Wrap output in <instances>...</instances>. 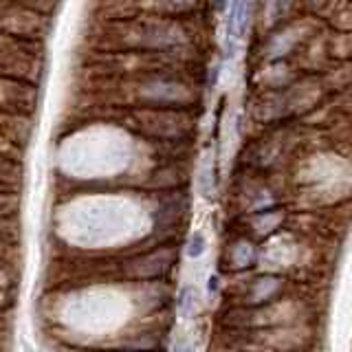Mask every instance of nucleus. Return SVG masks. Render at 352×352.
<instances>
[{"label":"nucleus","instance_id":"obj_4","mask_svg":"<svg viewBox=\"0 0 352 352\" xmlns=\"http://www.w3.org/2000/svg\"><path fill=\"white\" fill-rule=\"evenodd\" d=\"M205 251H207V238H205V234H201V231H196V234L190 238V242H187V256L201 258Z\"/></svg>","mask_w":352,"mask_h":352},{"label":"nucleus","instance_id":"obj_7","mask_svg":"<svg viewBox=\"0 0 352 352\" xmlns=\"http://www.w3.org/2000/svg\"><path fill=\"white\" fill-rule=\"evenodd\" d=\"M282 11H286V0H271V5L267 9V16L271 20H278L282 16Z\"/></svg>","mask_w":352,"mask_h":352},{"label":"nucleus","instance_id":"obj_1","mask_svg":"<svg viewBox=\"0 0 352 352\" xmlns=\"http://www.w3.org/2000/svg\"><path fill=\"white\" fill-rule=\"evenodd\" d=\"M249 9L251 0H229V14H227V31L231 40H240L249 27Z\"/></svg>","mask_w":352,"mask_h":352},{"label":"nucleus","instance_id":"obj_3","mask_svg":"<svg viewBox=\"0 0 352 352\" xmlns=\"http://www.w3.org/2000/svg\"><path fill=\"white\" fill-rule=\"evenodd\" d=\"M280 280L275 278H262L256 282V286H253V295H251V302H264L267 297L278 289Z\"/></svg>","mask_w":352,"mask_h":352},{"label":"nucleus","instance_id":"obj_6","mask_svg":"<svg viewBox=\"0 0 352 352\" xmlns=\"http://www.w3.org/2000/svg\"><path fill=\"white\" fill-rule=\"evenodd\" d=\"M253 258V249L247 245V242H240L238 249L234 251V262L238 264V267H247V264L251 262Z\"/></svg>","mask_w":352,"mask_h":352},{"label":"nucleus","instance_id":"obj_2","mask_svg":"<svg viewBox=\"0 0 352 352\" xmlns=\"http://www.w3.org/2000/svg\"><path fill=\"white\" fill-rule=\"evenodd\" d=\"M198 308V297L192 286H183L179 293V313L181 317H192Z\"/></svg>","mask_w":352,"mask_h":352},{"label":"nucleus","instance_id":"obj_5","mask_svg":"<svg viewBox=\"0 0 352 352\" xmlns=\"http://www.w3.org/2000/svg\"><path fill=\"white\" fill-rule=\"evenodd\" d=\"M212 170H209V165H205V168L201 170V174H198V190H201V194L205 198H212Z\"/></svg>","mask_w":352,"mask_h":352},{"label":"nucleus","instance_id":"obj_8","mask_svg":"<svg viewBox=\"0 0 352 352\" xmlns=\"http://www.w3.org/2000/svg\"><path fill=\"white\" fill-rule=\"evenodd\" d=\"M170 352H192V348H190L187 341H179V344H176Z\"/></svg>","mask_w":352,"mask_h":352}]
</instances>
